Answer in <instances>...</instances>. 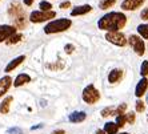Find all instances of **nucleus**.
Returning <instances> with one entry per match:
<instances>
[{"label":"nucleus","mask_w":148,"mask_h":134,"mask_svg":"<svg viewBox=\"0 0 148 134\" xmlns=\"http://www.w3.org/2000/svg\"><path fill=\"white\" fill-rule=\"evenodd\" d=\"M64 51H66V53L67 55H71L73 51H75V45H72V44H67L66 47H64Z\"/></svg>","instance_id":"nucleus-32"},{"label":"nucleus","mask_w":148,"mask_h":134,"mask_svg":"<svg viewBox=\"0 0 148 134\" xmlns=\"http://www.w3.org/2000/svg\"><path fill=\"white\" fill-rule=\"evenodd\" d=\"M21 39H23V35H21V33H15V35H12V36H11V37L8 39L5 43H7L8 45H12V44H16V43H19Z\"/></svg>","instance_id":"nucleus-21"},{"label":"nucleus","mask_w":148,"mask_h":134,"mask_svg":"<svg viewBox=\"0 0 148 134\" xmlns=\"http://www.w3.org/2000/svg\"><path fill=\"white\" fill-rule=\"evenodd\" d=\"M140 74H141V77H145V76L148 74V60L143 61V64H141V66H140Z\"/></svg>","instance_id":"nucleus-29"},{"label":"nucleus","mask_w":148,"mask_h":134,"mask_svg":"<svg viewBox=\"0 0 148 134\" xmlns=\"http://www.w3.org/2000/svg\"><path fill=\"white\" fill-rule=\"evenodd\" d=\"M91 9H92V7H91V5H88V4L79 5V7L73 8V9L71 11V16H80V15H86V14H88V12H91Z\"/></svg>","instance_id":"nucleus-16"},{"label":"nucleus","mask_w":148,"mask_h":134,"mask_svg":"<svg viewBox=\"0 0 148 134\" xmlns=\"http://www.w3.org/2000/svg\"><path fill=\"white\" fill-rule=\"evenodd\" d=\"M144 110H145V104L139 98V100L136 101V112H138V113H143Z\"/></svg>","instance_id":"nucleus-30"},{"label":"nucleus","mask_w":148,"mask_h":134,"mask_svg":"<svg viewBox=\"0 0 148 134\" xmlns=\"http://www.w3.org/2000/svg\"><path fill=\"white\" fill-rule=\"evenodd\" d=\"M104 133L106 134H117V130H119V127L115 122H107V124H104Z\"/></svg>","instance_id":"nucleus-18"},{"label":"nucleus","mask_w":148,"mask_h":134,"mask_svg":"<svg viewBox=\"0 0 148 134\" xmlns=\"http://www.w3.org/2000/svg\"><path fill=\"white\" fill-rule=\"evenodd\" d=\"M121 77H123V70L119 68H115V69H112L110 72V74H108V83L116 84L121 80Z\"/></svg>","instance_id":"nucleus-12"},{"label":"nucleus","mask_w":148,"mask_h":134,"mask_svg":"<svg viewBox=\"0 0 148 134\" xmlns=\"http://www.w3.org/2000/svg\"><path fill=\"white\" fill-rule=\"evenodd\" d=\"M47 68L51 69V70H60V69L64 68V62L59 61V62H55V64H47Z\"/></svg>","instance_id":"nucleus-25"},{"label":"nucleus","mask_w":148,"mask_h":134,"mask_svg":"<svg viewBox=\"0 0 148 134\" xmlns=\"http://www.w3.org/2000/svg\"><path fill=\"white\" fill-rule=\"evenodd\" d=\"M15 33H16V28L14 25H7V24L0 25V43L7 41L8 39Z\"/></svg>","instance_id":"nucleus-8"},{"label":"nucleus","mask_w":148,"mask_h":134,"mask_svg":"<svg viewBox=\"0 0 148 134\" xmlns=\"http://www.w3.org/2000/svg\"><path fill=\"white\" fill-rule=\"evenodd\" d=\"M138 32L139 35H141V37H144L148 40V25L147 24H140L138 27Z\"/></svg>","instance_id":"nucleus-22"},{"label":"nucleus","mask_w":148,"mask_h":134,"mask_svg":"<svg viewBox=\"0 0 148 134\" xmlns=\"http://www.w3.org/2000/svg\"><path fill=\"white\" fill-rule=\"evenodd\" d=\"M12 101H14V97L12 96L5 97V98L1 101V104H0V113L1 114H8L10 113V108H11Z\"/></svg>","instance_id":"nucleus-17"},{"label":"nucleus","mask_w":148,"mask_h":134,"mask_svg":"<svg viewBox=\"0 0 148 134\" xmlns=\"http://www.w3.org/2000/svg\"><path fill=\"white\" fill-rule=\"evenodd\" d=\"M82 98H83V101H84L86 104H88V105H93V104L99 102V100H100V92L92 85V84H90V85L86 86V88H84V90H83Z\"/></svg>","instance_id":"nucleus-3"},{"label":"nucleus","mask_w":148,"mask_h":134,"mask_svg":"<svg viewBox=\"0 0 148 134\" xmlns=\"http://www.w3.org/2000/svg\"><path fill=\"white\" fill-rule=\"evenodd\" d=\"M95 134H106V133H104V130H101V129H97V130L95 131Z\"/></svg>","instance_id":"nucleus-38"},{"label":"nucleus","mask_w":148,"mask_h":134,"mask_svg":"<svg viewBox=\"0 0 148 134\" xmlns=\"http://www.w3.org/2000/svg\"><path fill=\"white\" fill-rule=\"evenodd\" d=\"M140 17L143 19V20H148V8H144V9L141 11Z\"/></svg>","instance_id":"nucleus-34"},{"label":"nucleus","mask_w":148,"mask_h":134,"mask_svg":"<svg viewBox=\"0 0 148 134\" xmlns=\"http://www.w3.org/2000/svg\"><path fill=\"white\" fill-rule=\"evenodd\" d=\"M28 83H31V77H29L27 73H20V74L15 79V81L12 84H14V86L19 88V86H23V85H25V84H28Z\"/></svg>","instance_id":"nucleus-15"},{"label":"nucleus","mask_w":148,"mask_h":134,"mask_svg":"<svg viewBox=\"0 0 148 134\" xmlns=\"http://www.w3.org/2000/svg\"><path fill=\"white\" fill-rule=\"evenodd\" d=\"M115 124L117 125V127L120 129L125 125V114H121V116H116V122Z\"/></svg>","instance_id":"nucleus-28"},{"label":"nucleus","mask_w":148,"mask_h":134,"mask_svg":"<svg viewBox=\"0 0 148 134\" xmlns=\"http://www.w3.org/2000/svg\"><path fill=\"white\" fill-rule=\"evenodd\" d=\"M25 25H27L25 16L24 17H19V19H15V25L14 27L16 28V29H23V28H25Z\"/></svg>","instance_id":"nucleus-20"},{"label":"nucleus","mask_w":148,"mask_h":134,"mask_svg":"<svg viewBox=\"0 0 148 134\" xmlns=\"http://www.w3.org/2000/svg\"><path fill=\"white\" fill-rule=\"evenodd\" d=\"M87 118L86 112H72L71 114H68V120L72 124H80Z\"/></svg>","instance_id":"nucleus-13"},{"label":"nucleus","mask_w":148,"mask_h":134,"mask_svg":"<svg viewBox=\"0 0 148 134\" xmlns=\"http://www.w3.org/2000/svg\"><path fill=\"white\" fill-rule=\"evenodd\" d=\"M39 8H40V11H43V12H47V11H51L52 4L43 0V1H40V4H39Z\"/></svg>","instance_id":"nucleus-26"},{"label":"nucleus","mask_w":148,"mask_h":134,"mask_svg":"<svg viewBox=\"0 0 148 134\" xmlns=\"http://www.w3.org/2000/svg\"><path fill=\"white\" fill-rule=\"evenodd\" d=\"M114 112H115V108L114 106H107L104 108V109H101V112H100V114H101V117H110V116H114Z\"/></svg>","instance_id":"nucleus-23"},{"label":"nucleus","mask_w":148,"mask_h":134,"mask_svg":"<svg viewBox=\"0 0 148 134\" xmlns=\"http://www.w3.org/2000/svg\"><path fill=\"white\" fill-rule=\"evenodd\" d=\"M144 3V0H124L121 3V8L124 11H135L140 8Z\"/></svg>","instance_id":"nucleus-9"},{"label":"nucleus","mask_w":148,"mask_h":134,"mask_svg":"<svg viewBox=\"0 0 148 134\" xmlns=\"http://www.w3.org/2000/svg\"><path fill=\"white\" fill-rule=\"evenodd\" d=\"M147 89H148V80L145 77H141V80L138 83L136 88H135V96L138 98H140L143 94L147 93Z\"/></svg>","instance_id":"nucleus-11"},{"label":"nucleus","mask_w":148,"mask_h":134,"mask_svg":"<svg viewBox=\"0 0 148 134\" xmlns=\"http://www.w3.org/2000/svg\"><path fill=\"white\" fill-rule=\"evenodd\" d=\"M106 39H107L110 43L117 45V47H125V45H127V43H128V40L125 39V36H124L120 31H117V32H107Z\"/></svg>","instance_id":"nucleus-5"},{"label":"nucleus","mask_w":148,"mask_h":134,"mask_svg":"<svg viewBox=\"0 0 148 134\" xmlns=\"http://www.w3.org/2000/svg\"><path fill=\"white\" fill-rule=\"evenodd\" d=\"M135 121H136V114L134 112H130V113H125V122L128 124H135Z\"/></svg>","instance_id":"nucleus-27"},{"label":"nucleus","mask_w":148,"mask_h":134,"mask_svg":"<svg viewBox=\"0 0 148 134\" xmlns=\"http://www.w3.org/2000/svg\"><path fill=\"white\" fill-rule=\"evenodd\" d=\"M53 17H56L55 11H47V12H43V11H34V12L29 15V21H32V23H43V21L51 20Z\"/></svg>","instance_id":"nucleus-4"},{"label":"nucleus","mask_w":148,"mask_h":134,"mask_svg":"<svg viewBox=\"0 0 148 134\" xmlns=\"http://www.w3.org/2000/svg\"><path fill=\"white\" fill-rule=\"evenodd\" d=\"M125 23H127V17H125L124 14H121V12H110V14L104 15L97 21V25L103 31L117 32L119 29L124 28Z\"/></svg>","instance_id":"nucleus-1"},{"label":"nucleus","mask_w":148,"mask_h":134,"mask_svg":"<svg viewBox=\"0 0 148 134\" xmlns=\"http://www.w3.org/2000/svg\"><path fill=\"white\" fill-rule=\"evenodd\" d=\"M72 25V21L69 19H58V20H52L49 21L48 24L44 27V32L47 35H51V33H59V32H64L67 29H69V27Z\"/></svg>","instance_id":"nucleus-2"},{"label":"nucleus","mask_w":148,"mask_h":134,"mask_svg":"<svg viewBox=\"0 0 148 134\" xmlns=\"http://www.w3.org/2000/svg\"><path fill=\"white\" fill-rule=\"evenodd\" d=\"M7 134H23V130H21L20 127L14 126V127H10V129H8Z\"/></svg>","instance_id":"nucleus-31"},{"label":"nucleus","mask_w":148,"mask_h":134,"mask_svg":"<svg viewBox=\"0 0 148 134\" xmlns=\"http://www.w3.org/2000/svg\"><path fill=\"white\" fill-rule=\"evenodd\" d=\"M125 110H127V104L123 102L115 109L114 116H121V114H125Z\"/></svg>","instance_id":"nucleus-24"},{"label":"nucleus","mask_w":148,"mask_h":134,"mask_svg":"<svg viewBox=\"0 0 148 134\" xmlns=\"http://www.w3.org/2000/svg\"><path fill=\"white\" fill-rule=\"evenodd\" d=\"M8 15H10L11 17H14V20H15V19H19V17H24L25 12H24V9L21 8L20 3L12 1L11 5L8 7Z\"/></svg>","instance_id":"nucleus-7"},{"label":"nucleus","mask_w":148,"mask_h":134,"mask_svg":"<svg viewBox=\"0 0 148 134\" xmlns=\"http://www.w3.org/2000/svg\"><path fill=\"white\" fill-rule=\"evenodd\" d=\"M40 127H43V125L39 124V125H35V126L31 127V130H36V129H40Z\"/></svg>","instance_id":"nucleus-36"},{"label":"nucleus","mask_w":148,"mask_h":134,"mask_svg":"<svg viewBox=\"0 0 148 134\" xmlns=\"http://www.w3.org/2000/svg\"><path fill=\"white\" fill-rule=\"evenodd\" d=\"M120 134H130V133H120Z\"/></svg>","instance_id":"nucleus-40"},{"label":"nucleus","mask_w":148,"mask_h":134,"mask_svg":"<svg viewBox=\"0 0 148 134\" xmlns=\"http://www.w3.org/2000/svg\"><path fill=\"white\" fill-rule=\"evenodd\" d=\"M25 60V56H19V57H16V59H14L12 61H10L8 62V65L5 66V69H4V72H7V73H10V72H12L14 69H16L17 66L20 65L21 62Z\"/></svg>","instance_id":"nucleus-14"},{"label":"nucleus","mask_w":148,"mask_h":134,"mask_svg":"<svg viewBox=\"0 0 148 134\" xmlns=\"http://www.w3.org/2000/svg\"><path fill=\"white\" fill-rule=\"evenodd\" d=\"M147 104H148V93H147Z\"/></svg>","instance_id":"nucleus-39"},{"label":"nucleus","mask_w":148,"mask_h":134,"mask_svg":"<svg viewBox=\"0 0 148 134\" xmlns=\"http://www.w3.org/2000/svg\"><path fill=\"white\" fill-rule=\"evenodd\" d=\"M32 3H34V0H24V4H25V5H28V7H29V5H32Z\"/></svg>","instance_id":"nucleus-37"},{"label":"nucleus","mask_w":148,"mask_h":134,"mask_svg":"<svg viewBox=\"0 0 148 134\" xmlns=\"http://www.w3.org/2000/svg\"><path fill=\"white\" fill-rule=\"evenodd\" d=\"M128 43H130V45L132 47V49L136 52V55H139V56L144 55L145 45H144V41H143L139 36H136V35H131V36H130V40H128Z\"/></svg>","instance_id":"nucleus-6"},{"label":"nucleus","mask_w":148,"mask_h":134,"mask_svg":"<svg viewBox=\"0 0 148 134\" xmlns=\"http://www.w3.org/2000/svg\"><path fill=\"white\" fill-rule=\"evenodd\" d=\"M12 86V79L11 76H4L0 79V98L10 90V88Z\"/></svg>","instance_id":"nucleus-10"},{"label":"nucleus","mask_w":148,"mask_h":134,"mask_svg":"<svg viewBox=\"0 0 148 134\" xmlns=\"http://www.w3.org/2000/svg\"><path fill=\"white\" fill-rule=\"evenodd\" d=\"M59 7L62 8V9H67V8L71 7V1H68V0H67V1H63V3H60Z\"/></svg>","instance_id":"nucleus-33"},{"label":"nucleus","mask_w":148,"mask_h":134,"mask_svg":"<svg viewBox=\"0 0 148 134\" xmlns=\"http://www.w3.org/2000/svg\"><path fill=\"white\" fill-rule=\"evenodd\" d=\"M51 134H66V131L63 130V129H58V130H53Z\"/></svg>","instance_id":"nucleus-35"},{"label":"nucleus","mask_w":148,"mask_h":134,"mask_svg":"<svg viewBox=\"0 0 148 134\" xmlns=\"http://www.w3.org/2000/svg\"><path fill=\"white\" fill-rule=\"evenodd\" d=\"M115 3H116V0H100L99 8L100 9H108V8H111Z\"/></svg>","instance_id":"nucleus-19"}]
</instances>
